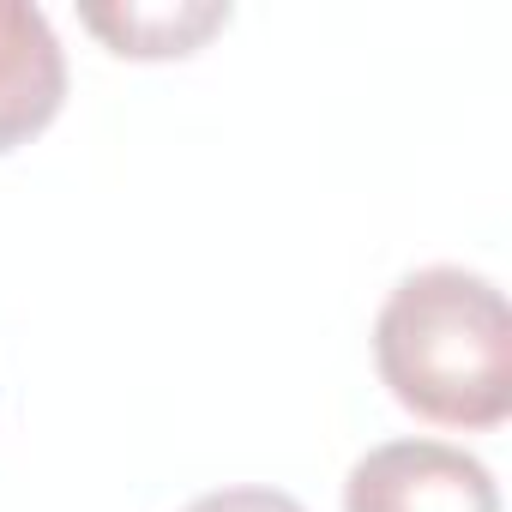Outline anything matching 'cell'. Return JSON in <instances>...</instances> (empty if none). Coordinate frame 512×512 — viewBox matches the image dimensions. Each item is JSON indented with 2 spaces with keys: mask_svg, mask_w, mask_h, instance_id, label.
Returning <instances> with one entry per match:
<instances>
[{
  "mask_svg": "<svg viewBox=\"0 0 512 512\" xmlns=\"http://www.w3.org/2000/svg\"><path fill=\"white\" fill-rule=\"evenodd\" d=\"M374 362L392 398L440 428H500L512 410V314L506 296L464 266L410 272L380 320Z\"/></svg>",
  "mask_w": 512,
  "mask_h": 512,
  "instance_id": "cell-1",
  "label": "cell"
},
{
  "mask_svg": "<svg viewBox=\"0 0 512 512\" xmlns=\"http://www.w3.org/2000/svg\"><path fill=\"white\" fill-rule=\"evenodd\" d=\"M344 512H500V488L482 458L446 440H386L356 458Z\"/></svg>",
  "mask_w": 512,
  "mask_h": 512,
  "instance_id": "cell-2",
  "label": "cell"
},
{
  "mask_svg": "<svg viewBox=\"0 0 512 512\" xmlns=\"http://www.w3.org/2000/svg\"><path fill=\"white\" fill-rule=\"evenodd\" d=\"M67 103V55L43 7L0 0V151L37 139Z\"/></svg>",
  "mask_w": 512,
  "mask_h": 512,
  "instance_id": "cell-3",
  "label": "cell"
},
{
  "mask_svg": "<svg viewBox=\"0 0 512 512\" xmlns=\"http://www.w3.org/2000/svg\"><path fill=\"white\" fill-rule=\"evenodd\" d=\"M85 25L133 61H163V55H193L211 31L229 25V7L217 0H175V7H85Z\"/></svg>",
  "mask_w": 512,
  "mask_h": 512,
  "instance_id": "cell-4",
  "label": "cell"
},
{
  "mask_svg": "<svg viewBox=\"0 0 512 512\" xmlns=\"http://www.w3.org/2000/svg\"><path fill=\"white\" fill-rule=\"evenodd\" d=\"M187 512H308V506L284 488H217V494H199Z\"/></svg>",
  "mask_w": 512,
  "mask_h": 512,
  "instance_id": "cell-5",
  "label": "cell"
}]
</instances>
